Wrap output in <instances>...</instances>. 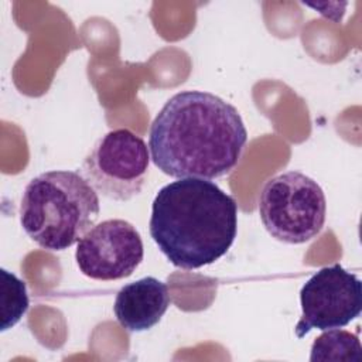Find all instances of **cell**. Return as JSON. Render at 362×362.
<instances>
[{
	"label": "cell",
	"mask_w": 362,
	"mask_h": 362,
	"mask_svg": "<svg viewBox=\"0 0 362 362\" xmlns=\"http://www.w3.org/2000/svg\"><path fill=\"white\" fill-rule=\"evenodd\" d=\"M247 130L238 109L202 90L173 95L150 126L154 165L173 178L214 180L239 163Z\"/></svg>",
	"instance_id": "6da1fadb"
},
{
	"label": "cell",
	"mask_w": 362,
	"mask_h": 362,
	"mask_svg": "<svg viewBox=\"0 0 362 362\" xmlns=\"http://www.w3.org/2000/svg\"><path fill=\"white\" fill-rule=\"evenodd\" d=\"M148 226L173 266L195 270L230 249L238 233V205L209 180L180 178L154 197Z\"/></svg>",
	"instance_id": "7a4b0ae2"
},
{
	"label": "cell",
	"mask_w": 362,
	"mask_h": 362,
	"mask_svg": "<svg viewBox=\"0 0 362 362\" xmlns=\"http://www.w3.org/2000/svg\"><path fill=\"white\" fill-rule=\"evenodd\" d=\"M99 212L98 192L82 174L51 170L25 185L20 223L38 246L61 252L78 243L95 226Z\"/></svg>",
	"instance_id": "3957f363"
},
{
	"label": "cell",
	"mask_w": 362,
	"mask_h": 362,
	"mask_svg": "<svg viewBox=\"0 0 362 362\" xmlns=\"http://www.w3.org/2000/svg\"><path fill=\"white\" fill-rule=\"evenodd\" d=\"M259 215L272 238L300 245L322 230L327 199L317 181L291 170L266 181L259 198Z\"/></svg>",
	"instance_id": "277c9868"
},
{
	"label": "cell",
	"mask_w": 362,
	"mask_h": 362,
	"mask_svg": "<svg viewBox=\"0 0 362 362\" xmlns=\"http://www.w3.org/2000/svg\"><path fill=\"white\" fill-rule=\"evenodd\" d=\"M148 164L146 141L129 129H115L93 144L82 163L81 174L103 197L129 201L141 192Z\"/></svg>",
	"instance_id": "5b68a950"
},
{
	"label": "cell",
	"mask_w": 362,
	"mask_h": 362,
	"mask_svg": "<svg viewBox=\"0 0 362 362\" xmlns=\"http://www.w3.org/2000/svg\"><path fill=\"white\" fill-rule=\"evenodd\" d=\"M300 304L301 317L294 328L298 338L311 329L342 328L361 314L362 283L339 263L322 267L303 284Z\"/></svg>",
	"instance_id": "8992f818"
},
{
	"label": "cell",
	"mask_w": 362,
	"mask_h": 362,
	"mask_svg": "<svg viewBox=\"0 0 362 362\" xmlns=\"http://www.w3.org/2000/svg\"><path fill=\"white\" fill-rule=\"evenodd\" d=\"M143 256L141 236L136 226L124 219H106L95 225L78 242L75 250L81 273L100 281L132 276Z\"/></svg>",
	"instance_id": "52a82bcc"
},
{
	"label": "cell",
	"mask_w": 362,
	"mask_h": 362,
	"mask_svg": "<svg viewBox=\"0 0 362 362\" xmlns=\"http://www.w3.org/2000/svg\"><path fill=\"white\" fill-rule=\"evenodd\" d=\"M171 303L164 281L147 276L123 286L115 298L117 322L129 332H141L160 322Z\"/></svg>",
	"instance_id": "ba28073f"
},
{
	"label": "cell",
	"mask_w": 362,
	"mask_h": 362,
	"mask_svg": "<svg viewBox=\"0 0 362 362\" xmlns=\"http://www.w3.org/2000/svg\"><path fill=\"white\" fill-rule=\"evenodd\" d=\"M362 346L356 334L346 329H325L311 345V362H361Z\"/></svg>",
	"instance_id": "9c48e42d"
},
{
	"label": "cell",
	"mask_w": 362,
	"mask_h": 362,
	"mask_svg": "<svg viewBox=\"0 0 362 362\" xmlns=\"http://www.w3.org/2000/svg\"><path fill=\"white\" fill-rule=\"evenodd\" d=\"M0 305H1V324L0 329L6 331L14 327L25 314L30 305L25 283L14 273L0 269Z\"/></svg>",
	"instance_id": "30bf717a"
}]
</instances>
